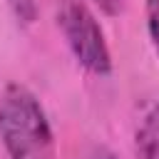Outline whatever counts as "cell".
Segmentation results:
<instances>
[{"label":"cell","mask_w":159,"mask_h":159,"mask_svg":"<svg viewBox=\"0 0 159 159\" xmlns=\"http://www.w3.org/2000/svg\"><path fill=\"white\" fill-rule=\"evenodd\" d=\"M137 157L159 159V104L144 117V122L137 132Z\"/></svg>","instance_id":"obj_3"},{"label":"cell","mask_w":159,"mask_h":159,"mask_svg":"<svg viewBox=\"0 0 159 159\" xmlns=\"http://www.w3.org/2000/svg\"><path fill=\"white\" fill-rule=\"evenodd\" d=\"M12 10L17 12V17L22 22H32L35 20V0H10Z\"/></svg>","instance_id":"obj_5"},{"label":"cell","mask_w":159,"mask_h":159,"mask_svg":"<svg viewBox=\"0 0 159 159\" xmlns=\"http://www.w3.org/2000/svg\"><path fill=\"white\" fill-rule=\"evenodd\" d=\"M89 159H117V157H114L109 149H102V147H99V149H94V152H92V157H89Z\"/></svg>","instance_id":"obj_7"},{"label":"cell","mask_w":159,"mask_h":159,"mask_svg":"<svg viewBox=\"0 0 159 159\" xmlns=\"http://www.w3.org/2000/svg\"><path fill=\"white\" fill-rule=\"evenodd\" d=\"M0 139L10 159H55V139L37 97L22 84L0 92Z\"/></svg>","instance_id":"obj_1"},{"label":"cell","mask_w":159,"mask_h":159,"mask_svg":"<svg viewBox=\"0 0 159 159\" xmlns=\"http://www.w3.org/2000/svg\"><path fill=\"white\" fill-rule=\"evenodd\" d=\"M94 2H97L104 12H112V15H114V12H119V10H122V5H124V0H94Z\"/></svg>","instance_id":"obj_6"},{"label":"cell","mask_w":159,"mask_h":159,"mask_svg":"<svg viewBox=\"0 0 159 159\" xmlns=\"http://www.w3.org/2000/svg\"><path fill=\"white\" fill-rule=\"evenodd\" d=\"M147 27L159 50V0H147Z\"/></svg>","instance_id":"obj_4"},{"label":"cell","mask_w":159,"mask_h":159,"mask_svg":"<svg viewBox=\"0 0 159 159\" xmlns=\"http://www.w3.org/2000/svg\"><path fill=\"white\" fill-rule=\"evenodd\" d=\"M57 20H60V27H62L75 57L89 72L107 75L112 70V57H109L102 27L97 25L89 7L82 0H60Z\"/></svg>","instance_id":"obj_2"}]
</instances>
